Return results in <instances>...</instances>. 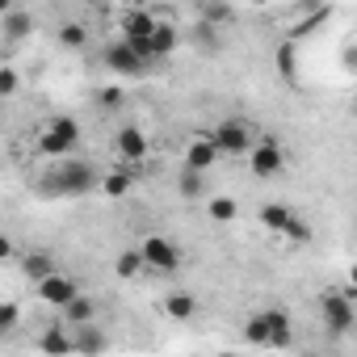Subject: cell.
Returning <instances> with one entry per match:
<instances>
[{
    "label": "cell",
    "instance_id": "6da1fadb",
    "mask_svg": "<svg viewBox=\"0 0 357 357\" xmlns=\"http://www.w3.org/2000/svg\"><path fill=\"white\" fill-rule=\"evenodd\" d=\"M101 181V168L89 160H55V168H47L38 176V194L43 198H84L93 194Z\"/></svg>",
    "mask_w": 357,
    "mask_h": 357
},
{
    "label": "cell",
    "instance_id": "7a4b0ae2",
    "mask_svg": "<svg viewBox=\"0 0 357 357\" xmlns=\"http://www.w3.org/2000/svg\"><path fill=\"white\" fill-rule=\"evenodd\" d=\"M76 147H80V122L72 114H55L38 135V151L51 155V160H68Z\"/></svg>",
    "mask_w": 357,
    "mask_h": 357
},
{
    "label": "cell",
    "instance_id": "3957f363",
    "mask_svg": "<svg viewBox=\"0 0 357 357\" xmlns=\"http://www.w3.org/2000/svg\"><path fill=\"white\" fill-rule=\"evenodd\" d=\"M319 315H324L328 336H349L353 324H357V311H353V286L324 290V294H319Z\"/></svg>",
    "mask_w": 357,
    "mask_h": 357
},
{
    "label": "cell",
    "instance_id": "277c9868",
    "mask_svg": "<svg viewBox=\"0 0 357 357\" xmlns=\"http://www.w3.org/2000/svg\"><path fill=\"white\" fill-rule=\"evenodd\" d=\"M139 257H143V269H151V273H181V265H185V252L176 248L168 236H160V231L143 236Z\"/></svg>",
    "mask_w": 357,
    "mask_h": 357
},
{
    "label": "cell",
    "instance_id": "5b68a950",
    "mask_svg": "<svg viewBox=\"0 0 357 357\" xmlns=\"http://www.w3.org/2000/svg\"><path fill=\"white\" fill-rule=\"evenodd\" d=\"M206 139H211V147H215L219 155H240V151H252L257 126L244 122V118H223L215 130H206Z\"/></svg>",
    "mask_w": 357,
    "mask_h": 357
},
{
    "label": "cell",
    "instance_id": "8992f818",
    "mask_svg": "<svg viewBox=\"0 0 357 357\" xmlns=\"http://www.w3.org/2000/svg\"><path fill=\"white\" fill-rule=\"evenodd\" d=\"M155 22H160V17H155L151 9H126V13H122V26H118V34H122L118 43H126L139 59H147V38H151ZM147 63H151V59H147Z\"/></svg>",
    "mask_w": 357,
    "mask_h": 357
},
{
    "label": "cell",
    "instance_id": "52a82bcc",
    "mask_svg": "<svg viewBox=\"0 0 357 357\" xmlns=\"http://www.w3.org/2000/svg\"><path fill=\"white\" fill-rule=\"evenodd\" d=\"M248 164H252V176L261 181H273V176L286 168V147L278 139H257L252 151H248Z\"/></svg>",
    "mask_w": 357,
    "mask_h": 357
},
{
    "label": "cell",
    "instance_id": "ba28073f",
    "mask_svg": "<svg viewBox=\"0 0 357 357\" xmlns=\"http://www.w3.org/2000/svg\"><path fill=\"white\" fill-rule=\"evenodd\" d=\"M105 68H109L114 76H122V80H135V76H147V72H151V63L139 59L126 43H109V47H105Z\"/></svg>",
    "mask_w": 357,
    "mask_h": 357
},
{
    "label": "cell",
    "instance_id": "9c48e42d",
    "mask_svg": "<svg viewBox=\"0 0 357 357\" xmlns=\"http://www.w3.org/2000/svg\"><path fill=\"white\" fill-rule=\"evenodd\" d=\"M114 151H118V160L122 164H143L147 160V151H151V143H147V135H143V126H118L114 130Z\"/></svg>",
    "mask_w": 357,
    "mask_h": 357
},
{
    "label": "cell",
    "instance_id": "30bf717a",
    "mask_svg": "<svg viewBox=\"0 0 357 357\" xmlns=\"http://www.w3.org/2000/svg\"><path fill=\"white\" fill-rule=\"evenodd\" d=\"M76 294H80V286H76L68 273H55V278L38 282V298H43V303H51V307H59V311H63Z\"/></svg>",
    "mask_w": 357,
    "mask_h": 357
},
{
    "label": "cell",
    "instance_id": "8fae6325",
    "mask_svg": "<svg viewBox=\"0 0 357 357\" xmlns=\"http://www.w3.org/2000/svg\"><path fill=\"white\" fill-rule=\"evenodd\" d=\"M215 164H219V151L211 147V139H206V135H194V139H190V147H185V168L206 176Z\"/></svg>",
    "mask_w": 357,
    "mask_h": 357
},
{
    "label": "cell",
    "instance_id": "7c38bea8",
    "mask_svg": "<svg viewBox=\"0 0 357 357\" xmlns=\"http://www.w3.org/2000/svg\"><path fill=\"white\" fill-rule=\"evenodd\" d=\"M176 43H181L176 26H168V22H155V30H151V38H147V59H151V63L168 59V55L176 51Z\"/></svg>",
    "mask_w": 357,
    "mask_h": 357
},
{
    "label": "cell",
    "instance_id": "4fadbf2b",
    "mask_svg": "<svg viewBox=\"0 0 357 357\" xmlns=\"http://www.w3.org/2000/svg\"><path fill=\"white\" fill-rule=\"evenodd\" d=\"M198 17H202V30L223 34V26L236 22V5H223V0H202V5H198Z\"/></svg>",
    "mask_w": 357,
    "mask_h": 357
},
{
    "label": "cell",
    "instance_id": "5bb4252c",
    "mask_svg": "<svg viewBox=\"0 0 357 357\" xmlns=\"http://www.w3.org/2000/svg\"><path fill=\"white\" fill-rule=\"evenodd\" d=\"M265 324H269V349H286L290 336H294V319H290V311L269 307V311H265Z\"/></svg>",
    "mask_w": 357,
    "mask_h": 357
},
{
    "label": "cell",
    "instance_id": "9a60e30c",
    "mask_svg": "<svg viewBox=\"0 0 357 357\" xmlns=\"http://www.w3.org/2000/svg\"><path fill=\"white\" fill-rule=\"evenodd\" d=\"M72 349H76V353H84V357H101V353L109 349V336H105L97 324H84V328H76Z\"/></svg>",
    "mask_w": 357,
    "mask_h": 357
},
{
    "label": "cell",
    "instance_id": "2e32d148",
    "mask_svg": "<svg viewBox=\"0 0 357 357\" xmlns=\"http://www.w3.org/2000/svg\"><path fill=\"white\" fill-rule=\"evenodd\" d=\"M22 273L38 286V282H47V278L59 273V261H55L51 252H26V257H22Z\"/></svg>",
    "mask_w": 357,
    "mask_h": 357
},
{
    "label": "cell",
    "instance_id": "e0dca14e",
    "mask_svg": "<svg viewBox=\"0 0 357 357\" xmlns=\"http://www.w3.org/2000/svg\"><path fill=\"white\" fill-rule=\"evenodd\" d=\"M0 30H5L9 43H22V38L34 34V13L30 9H9L5 17H0Z\"/></svg>",
    "mask_w": 357,
    "mask_h": 357
},
{
    "label": "cell",
    "instance_id": "ac0fdd59",
    "mask_svg": "<svg viewBox=\"0 0 357 357\" xmlns=\"http://www.w3.org/2000/svg\"><path fill=\"white\" fill-rule=\"evenodd\" d=\"M164 315H168V319H194V315H198V294L172 290V294L164 298Z\"/></svg>",
    "mask_w": 357,
    "mask_h": 357
},
{
    "label": "cell",
    "instance_id": "d6986e66",
    "mask_svg": "<svg viewBox=\"0 0 357 357\" xmlns=\"http://www.w3.org/2000/svg\"><path fill=\"white\" fill-rule=\"evenodd\" d=\"M38 349H43L47 357H68V353H76V349H72V332H68V328H43Z\"/></svg>",
    "mask_w": 357,
    "mask_h": 357
},
{
    "label": "cell",
    "instance_id": "ffe728a7",
    "mask_svg": "<svg viewBox=\"0 0 357 357\" xmlns=\"http://www.w3.org/2000/svg\"><path fill=\"white\" fill-rule=\"evenodd\" d=\"M97 190L105 194V198H126L130 194V168H109V172H101V181H97Z\"/></svg>",
    "mask_w": 357,
    "mask_h": 357
},
{
    "label": "cell",
    "instance_id": "44dd1931",
    "mask_svg": "<svg viewBox=\"0 0 357 357\" xmlns=\"http://www.w3.org/2000/svg\"><path fill=\"white\" fill-rule=\"evenodd\" d=\"M63 315H68V324H72V328H84V324H93V319H97V298L76 294V298L63 307Z\"/></svg>",
    "mask_w": 357,
    "mask_h": 357
},
{
    "label": "cell",
    "instance_id": "7402d4cb",
    "mask_svg": "<svg viewBox=\"0 0 357 357\" xmlns=\"http://www.w3.org/2000/svg\"><path fill=\"white\" fill-rule=\"evenodd\" d=\"M290 202H269V206H261V227L265 231H273V236H282V227L290 223Z\"/></svg>",
    "mask_w": 357,
    "mask_h": 357
},
{
    "label": "cell",
    "instance_id": "603a6c76",
    "mask_svg": "<svg viewBox=\"0 0 357 357\" xmlns=\"http://www.w3.org/2000/svg\"><path fill=\"white\" fill-rule=\"evenodd\" d=\"M244 340L257 344V349H269V324H265V311H257V315L244 319Z\"/></svg>",
    "mask_w": 357,
    "mask_h": 357
},
{
    "label": "cell",
    "instance_id": "cb8c5ba5",
    "mask_svg": "<svg viewBox=\"0 0 357 357\" xmlns=\"http://www.w3.org/2000/svg\"><path fill=\"white\" fill-rule=\"evenodd\" d=\"M59 43H63L68 51L89 47V26H84V22H63V26H59Z\"/></svg>",
    "mask_w": 357,
    "mask_h": 357
},
{
    "label": "cell",
    "instance_id": "d4e9b609",
    "mask_svg": "<svg viewBox=\"0 0 357 357\" xmlns=\"http://www.w3.org/2000/svg\"><path fill=\"white\" fill-rule=\"evenodd\" d=\"M206 215H211L215 223H231V219L240 215V202H236V198H227V194H219V198H211V202H206Z\"/></svg>",
    "mask_w": 357,
    "mask_h": 357
},
{
    "label": "cell",
    "instance_id": "484cf974",
    "mask_svg": "<svg viewBox=\"0 0 357 357\" xmlns=\"http://www.w3.org/2000/svg\"><path fill=\"white\" fill-rule=\"evenodd\" d=\"M114 269H118V278H139V273H147V269H143L139 248H122V252H118V261H114Z\"/></svg>",
    "mask_w": 357,
    "mask_h": 357
},
{
    "label": "cell",
    "instance_id": "4316f807",
    "mask_svg": "<svg viewBox=\"0 0 357 357\" xmlns=\"http://www.w3.org/2000/svg\"><path fill=\"white\" fill-rule=\"evenodd\" d=\"M176 190H181L185 198H202V194H206V176H202V172L181 168V176H176Z\"/></svg>",
    "mask_w": 357,
    "mask_h": 357
},
{
    "label": "cell",
    "instance_id": "83f0119b",
    "mask_svg": "<svg viewBox=\"0 0 357 357\" xmlns=\"http://www.w3.org/2000/svg\"><path fill=\"white\" fill-rule=\"evenodd\" d=\"M17 93H22V72L9 68V63H0V101H9Z\"/></svg>",
    "mask_w": 357,
    "mask_h": 357
},
{
    "label": "cell",
    "instance_id": "f1b7e54d",
    "mask_svg": "<svg viewBox=\"0 0 357 357\" xmlns=\"http://www.w3.org/2000/svg\"><path fill=\"white\" fill-rule=\"evenodd\" d=\"M282 240H290V244H307V240H311V223L298 219V215H290V223L282 227Z\"/></svg>",
    "mask_w": 357,
    "mask_h": 357
},
{
    "label": "cell",
    "instance_id": "f546056e",
    "mask_svg": "<svg viewBox=\"0 0 357 357\" xmlns=\"http://www.w3.org/2000/svg\"><path fill=\"white\" fill-rule=\"evenodd\" d=\"M17 324H22V307L9 303V298H0V336H9Z\"/></svg>",
    "mask_w": 357,
    "mask_h": 357
},
{
    "label": "cell",
    "instance_id": "4dcf8cb0",
    "mask_svg": "<svg viewBox=\"0 0 357 357\" xmlns=\"http://www.w3.org/2000/svg\"><path fill=\"white\" fill-rule=\"evenodd\" d=\"M294 63H298V51H294L290 43H282V47H278V72H282V76H294Z\"/></svg>",
    "mask_w": 357,
    "mask_h": 357
},
{
    "label": "cell",
    "instance_id": "1f68e13d",
    "mask_svg": "<svg viewBox=\"0 0 357 357\" xmlns=\"http://www.w3.org/2000/svg\"><path fill=\"white\" fill-rule=\"evenodd\" d=\"M97 97H101V109H118L122 105V89H101Z\"/></svg>",
    "mask_w": 357,
    "mask_h": 357
},
{
    "label": "cell",
    "instance_id": "d6a6232c",
    "mask_svg": "<svg viewBox=\"0 0 357 357\" xmlns=\"http://www.w3.org/2000/svg\"><path fill=\"white\" fill-rule=\"evenodd\" d=\"M9 257H13V240L0 231V261H9Z\"/></svg>",
    "mask_w": 357,
    "mask_h": 357
},
{
    "label": "cell",
    "instance_id": "836d02e7",
    "mask_svg": "<svg viewBox=\"0 0 357 357\" xmlns=\"http://www.w3.org/2000/svg\"><path fill=\"white\" fill-rule=\"evenodd\" d=\"M215 357H240V353H215Z\"/></svg>",
    "mask_w": 357,
    "mask_h": 357
}]
</instances>
